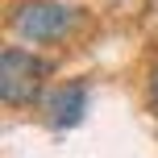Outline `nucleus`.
I'll list each match as a JSON object with an SVG mask.
<instances>
[{"label": "nucleus", "mask_w": 158, "mask_h": 158, "mask_svg": "<svg viewBox=\"0 0 158 158\" xmlns=\"http://www.w3.org/2000/svg\"><path fill=\"white\" fill-rule=\"evenodd\" d=\"M150 100L158 104V63H154V71H150Z\"/></svg>", "instance_id": "nucleus-4"}, {"label": "nucleus", "mask_w": 158, "mask_h": 158, "mask_svg": "<svg viewBox=\"0 0 158 158\" xmlns=\"http://www.w3.org/2000/svg\"><path fill=\"white\" fill-rule=\"evenodd\" d=\"M13 33L21 42H33V46H54V42L71 38L75 29V8L58 4V0H21L8 17Z\"/></svg>", "instance_id": "nucleus-2"}, {"label": "nucleus", "mask_w": 158, "mask_h": 158, "mask_svg": "<svg viewBox=\"0 0 158 158\" xmlns=\"http://www.w3.org/2000/svg\"><path fill=\"white\" fill-rule=\"evenodd\" d=\"M87 83L83 79H71V83H58L54 92L42 100V108H46V125L50 129H75L79 121L87 117Z\"/></svg>", "instance_id": "nucleus-3"}, {"label": "nucleus", "mask_w": 158, "mask_h": 158, "mask_svg": "<svg viewBox=\"0 0 158 158\" xmlns=\"http://www.w3.org/2000/svg\"><path fill=\"white\" fill-rule=\"evenodd\" d=\"M50 63L29 46H4L0 50V96L8 108H29L38 104L42 87H46Z\"/></svg>", "instance_id": "nucleus-1"}]
</instances>
